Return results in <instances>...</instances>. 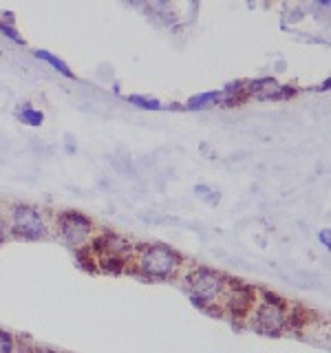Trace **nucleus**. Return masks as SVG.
Wrapping results in <instances>:
<instances>
[{
	"label": "nucleus",
	"instance_id": "nucleus-9",
	"mask_svg": "<svg viewBox=\"0 0 331 353\" xmlns=\"http://www.w3.org/2000/svg\"><path fill=\"white\" fill-rule=\"evenodd\" d=\"M130 102H135V104H143L146 108H159L157 102H152V99H141V97H130Z\"/></svg>",
	"mask_w": 331,
	"mask_h": 353
},
{
	"label": "nucleus",
	"instance_id": "nucleus-6",
	"mask_svg": "<svg viewBox=\"0 0 331 353\" xmlns=\"http://www.w3.org/2000/svg\"><path fill=\"white\" fill-rule=\"evenodd\" d=\"M36 55H38L40 60L49 62V64L53 66V69H58V71H60L62 75H66V77H71V75H73V73L69 71V66H66V64H64L62 60H58V58H55V55H51L49 51H38Z\"/></svg>",
	"mask_w": 331,
	"mask_h": 353
},
{
	"label": "nucleus",
	"instance_id": "nucleus-11",
	"mask_svg": "<svg viewBox=\"0 0 331 353\" xmlns=\"http://www.w3.org/2000/svg\"><path fill=\"white\" fill-rule=\"evenodd\" d=\"M31 353H53V351H49V349H33Z\"/></svg>",
	"mask_w": 331,
	"mask_h": 353
},
{
	"label": "nucleus",
	"instance_id": "nucleus-7",
	"mask_svg": "<svg viewBox=\"0 0 331 353\" xmlns=\"http://www.w3.org/2000/svg\"><path fill=\"white\" fill-rule=\"evenodd\" d=\"M20 119L25 121V124H29V126H40V124H42V119H44V115L40 113V110L25 108V110L20 113Z\"/></svg>",
	"mask_w": 331,
	"mask_h": 353
},
{
	"label": "nucleus",
	"instance_id": "nucleus-1",
	"mask_svg": "<svg viewBox=\"0 0 331 353\" xmlns=\"http://www.w3.org/2000/svg\"><path fill=\"white\" fill-rule=\"evenodd\" d=\"M135 265L148 279H168L181 265V256L168 245H148L139 252Z\"/></svg>",
	"mask_w": 331,
	"mask_h": 353
},
{
	"label": "nucleus",
	"instance_id": "nucleus-4",
	"mask_svg": "<svg viewBox=\"0 0 331 353\" xmlns=\"http://www.w3.org/2000/svg\"><path fill=\"white\" fill-rule=\"evenodd\" d=\"M11 232L20 239L38 241L47 236V225H44V221L36 208L16 205L14 212H11Z\"/></svg>",
	"mask_w": 331,
	"mask_h": 353
},
{
	"label": "nucleus",
	"instance_id": "nucleus-8",
	"mask_svg": "<svg viewBox=\"0 0 331 353\" xmlns=\"http://www.w3.org/2000/svg\"><path fill=\"white\" fill-rule=\"evenodd\" d=\"M14 336L7 331H0V353H14Z\"/></svg>",
	"mask_w": 331,
	"mask_h": 353
},
{
	"label": "nucleus",
	"instance_id": "nucleus-5",
	"mask_svg": "<svg viewBox=\"0 0 331 353\" xmlns=\"http://www.w3.org/2000/svg\"><path fill=\"white\" fill-rule=\"evenodd\" d=\"M58 230L66 243H71V245H82V243L91 236L93 223H91V219L80 212H62L58 219Z\"/></svg>",
	"mask_w": 331,
	"mask_h": 353
},
{
	"label": "nucleus",
	"instance_id": "nucleus-2",
	"mask_svg": "<svg viewBox=\"0 0 331 353\" xmlns=\"http://www.w3.org/2000/svg\"><path fill=\"white\" fill-rule=\"evenodd\" d=\"M188 287H190V292L194 294V301L203 305V303L221 301L223 294L228 292L230 281L223 274H219L214 270L199 268L188 276Z\"/></svg>",
	"mask_w": 331,
	"mask_h": 353
},
{
	"label": "nucleus",
	"instance_id": "nucleus-10",
	"mask_svg": "<svg viewBox=\"0 0 331 353\" xmlns=\"http://www.w3.org/2000/svg\"><path fill=\"white\" fill-rule=\"evenodd\" d=\"M320 241L325 243V248H329V230H323V232H320Z\"/></svg>",
	"mask_w": 331,
	"mask_h": 353
},
{
	"label": "nucleus",
	"instance_id": "nucleus-3",
	"mask_svg": "<svg viewBox=\"0 0 331 353\" xmlns=\"http://www.w3.org/2000/svg\"><path fill=\"white\" fill-rule=\"evenodd\" d=\"M287 325V307L283 301L274 296H268L265 301L257 307L254 312V323L252 327L265 336H276L281 334Z\"/></svg>",
	"mask_w": 331,
	"mask_h": 353
}]
</instances>
